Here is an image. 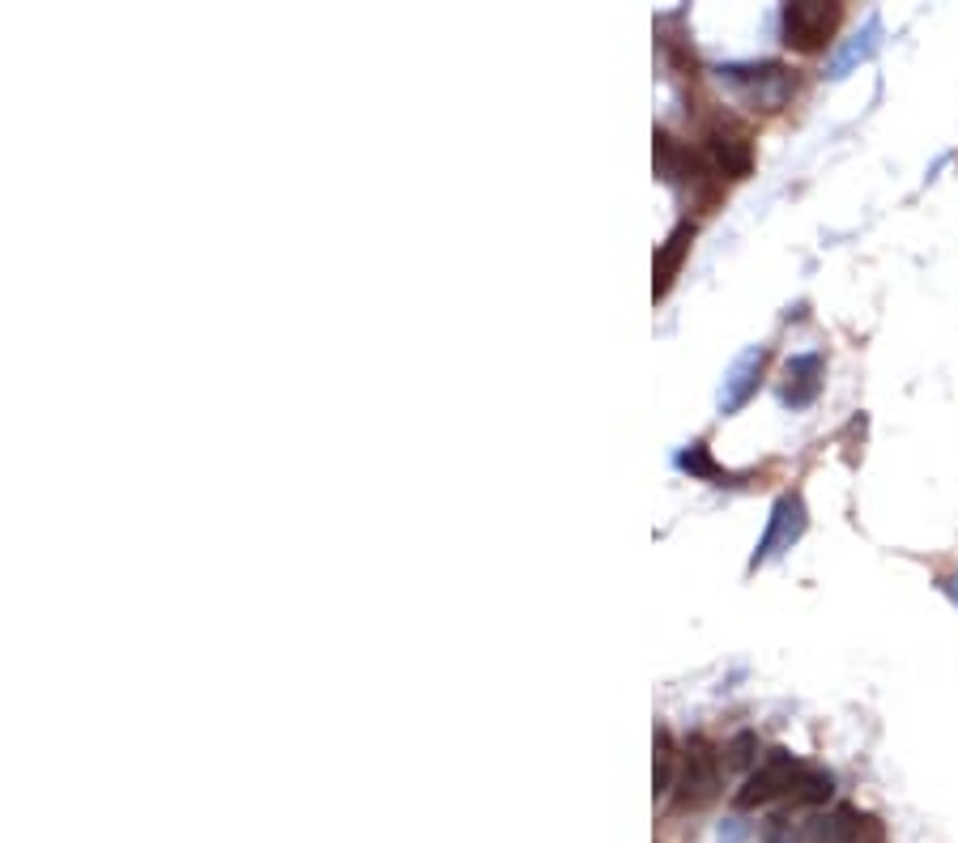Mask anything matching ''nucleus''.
<instances>
[{"instance_id": "nucleus-1", "label": "nucleus", "mask_w": 958, "mask_h": 843, "mask_svg": "<svg viewBox=\"0 0 958 843\" xmlns=\"http://www.w3.org/2000/svg\"><path fill=\"white\" fill-rule=\"evenodd\" d=\"M720 85H729L745 107L754 111H784L796 94V73L780 60H741L715 69Z\"/></svg>"}, {"instance_id": "nucleus-2", "label": "nucleus", "mask_w": 958, "mask_h": 843, "mask_svg": "<svg viewBox=\"0 0 958 843\" xmlns=\"http://www.w3.org/2000/svg\"><path fill=\"white\" fill-rule=\"evenodd\" d=\"M844 22V4L835 0H789L780 9V34L793 52H822L835 43V30Z\"/></svg>"}, {"instance_id": "nucleus-3", "label": "nucleus", "mask_w": 958, "mask_h": 843, "mask_svg": "<svg viewBox=\"0 0 958 843\" xmlns=\"http://www.w3.org/2000/svg\"><path fill=\"white\" fill-rule=\"evenodd\" d=\"M678 805L682 810H699L720 796L724 789V767H720V754L708 737H690L682 746V759H678Z\"/></svg>"}, {"instance_id": "nucleus-4", "label": "nucleus", "mask_w": 958, "mask_h": 843, "mask_svg": "<svg viewBox=\"0 0 958 843\" xmlns=\"http://www.w3.org/2000/svg\"><path fill=\"white\" fill-rule=\"evenodd\" d=\"M699 154L708 158L720 179H745L754 171V136L750 128H741L738 120L729 115H715L703 124V136H699Z\"/></svg>"}, {"instance_id": "nucleus-5", "label": "nucleus", "mask_w": 958, "mask_h": 843, "mask_svg": "<svg viewBox=\"0 0 958 843\" xmlns=\"http://www.w3.org/2000/svg\"><path fill=\"white\" fill-rule=\"evenodd\" d=\"M801 775H805V762L789 754V750H766L763 762L745 775V784L738 792V810H759V805H771V801H780V796H793L796 784H801Z\"/></svg>"}, {"instance_id": "nucleus-6", "label": "nucleus", "mask_w": 958, "mask_h": 843, "mask_svg": "<svg viewBox=\"0 0 958 843\" xmlns=\"http://www.w3.org/2000/svg\"><path fill=\"white\" fill-rule=\"evenodd\" d=\"M805 503H801V494H780L775 498V507H771V516H766V528L759 545H754V558H750V572L754 567H763L766 558H775L780 549H793V542H801V533H805Z\"/></svg>"}, {"instance_id": "nucleus-7", "label": "nucleus", "mask_w": 958, "mask_h": 843, "mask_svg": "<svg viewBox=\"0 0 958 843\" xmlns=\"http://www.w3.org/2000/svg\"><path fill=\"white\" fill-rule=\"evenodd\" d=\"M766 371V350L750 346L745 354H738V362L724 371V383H720V413H738V409L750 405V397L759 392Z\"/></svg>"}, {"instance_id": "nucleus-8", "label": "nucleus", "mask_w": 958, "mask_h": 843, "mask_svg": "<svg viewBox=\"0 0 958 843\" xmlns=\"http://www.w3.org/2000/svg\"><path fill=\"white\" fill-rule=\"evenodd\" d=\"M822 380H826V358L822 354H793L784 362V383H780V401L789 409H810L818 401Z\"/></svg>"}, {"instance_id": "nucleus-9", "label": "nucleus", "mask_w": 958, "mask_h": 843, "mask_svg": "<svg viewBox=\"0 0 958 843\" xmlns=\"http://www.w3.org/2000/svg\"><path fill=\"white\" fill-rule=\"evenodd\" d=\"M690 244H694V222H678V226L669 230V239L657 247V265H652V295H657V299H665V295L673 290L686 256H690Z\"/></svg>"}, {"instance_id": "nucleus-10", "label": "nucleus", "mask_w": 958, "mask_h": 843, "mask_svg": "<svg viewBox=\"0 0 958 843\" xmlns=\"http://www.w3.org/2000/svg\"><path fill=\"white\" fill-rule=\"evenodd\" d=\"M869 818H861V810L852 805H835L831 814H818L805 822V843H861V826Z\"/></svg>"}, {"instance_id": "nucleus-11", "label": "nucleus", "mask_w": 958, "mask_h": 843, "mask_svg": "<svg viewBox=\"0 0 958 843\" xmlns=\"http://www.w3.org/2000/svg\"><path fill=\"white\" fill-rule=\"evenodd\" d=\"M877 39H882V22H877V18H869V22H865V30H861L856 39H848L839 52L831 55V64H826V78H848L856 64H865V60L877 52Z\"/></svg>"}, {"instance_id": "nucleus-12", "label": "nucleus", "mask_w": 958, "mask_h": 843, "mask_svg": "<svg viewBox=\"0 0 958 843\" xmlns=\"http://www.w3.org/2000/svg\"><path fill=\"white\" fill-rule=\"evenodd\" d=\"M678 469H686L690 477L715 482V486H724V482H729V473H720V469H715L712 452H708V443H690L686 452H678Z\"/></svg>"}, {"instance_id": "nucleus-13", "label": "nucleus", "mask_w": 958, "mask_h": 843, "mask_svg": "<svg viewBox=\"0 0 958 843\" xmlns=\"http://www.w3.org/2000/svg\"><path fill=\"white\" fill-rule=\"evenodd\" d=\"M831 792H835V775H831V771H818V767H805V775H801V784H796L793 801L796 805H826Z\"/></svg>"}, {"instance_id": "nucleus-14", "label": "nucleus", "mask_w": 958, "mask_h": 843, "mask_svg": "<svg viewBox=\"0 0 958 843\" xmlns=\"http://www.w3.org/2000/svg\"><path fill=\"white\" fill-rule=\"evenodd\" d=\"M724 754H729L724 767H754V759H759V733H750V729L738 733L724 746Z\"/></svg>"}, {"instance_id": "nucleus-15", "label": "nucleus", "mask_w": 958, "mask_h": 843, "mask_svg": "<svg viewBox=\"0 0 958 843\" xmlns=\"http://www.w3.org/2000/svg\"><path fill=\"white\" fill-rule=\"evenodd\" d=\"M673 737L657 729V792H669L673 789Z\"/></svg>"}, {"instance_id": "nucleus-16", "label": "nucleus", "mask_w": 958, "mask_h": 843, "mask_svg": "<svg viewBox=\"0 0 958 843\" xmlns=\"http://www.w3.org/2000/svg\"><path fill=\"white\" fill-rule=\"evenodd\" d=\"M941 593H946V597H950V600L958 605V572L941 575Z\"/></svg>"}]
</instances>
